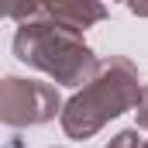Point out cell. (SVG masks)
Segmentation results:
<instances>
[{
    "instance_id": "6da1fadb",
    "label": "cell",
    "mask_w": 148,
    "mask_h": 148,
    "mask_svg": "<svg viewBox=\"0 0 148 148\" xmlns=\"http://www.w3.org/2000/svg\"><path fill=\"white\" fill-rule=\"evenodd\" d=\"M138 97H141L138 66L124 55H107L97 62V73L83 83V90H76L62 103V114H59L62 131L76 141H86L114 117L134 110Z\"/></svg>"
},
{
    "instance_id": "7a4b0ae2",
    "label": "cell",
    "mask_w": 148,
    "mask_h": 148,
    "mask_svg": "<svg viewBox=\"0 0 148 148\" xmlns=\"http://www.w3.org/2000/svg\"><path fill=\"white\" fill-rule=\"evenodd\" d=\"M14 55L24 66L52 76L62 86H83L97 73V62H100L93 55V48L83 41L79 31L62 28L59 21H52L45 14V3H41V14L35 21L17 24V31H14Z\"/></svg>"
},
{
    "instance_id": "3957f363",
    "label": "cell",
    "mask_w": 148,
    "mask_h": 148,
    "mask_svg": "<svg viewBox=\"0 0 148 148\" xmlns=\"http://www.w3.org/2000/svg\"><path fill=\"white\" fill-rule=\"evenodd\" d=\"M55 114H62V97L52 83L24 79V76L0 79V124L35 127V124H48Z\"/></svg>"
},
{
    "instance_id": "277c9868",
    "label": "cell",
    "mask_w": 148,
    "mask_h": 148,
    "mask_svg": "<svg viewBox=\"0 0 148 148\" xmlns=\"http://www.w3.org/2000/svg\"><path fill=\"white\" fill-rule=\"evenodd\" d=\"M45 14L52 21H59L62 28L83 35L90 24L107 17V7L103 3H90V0H59V3H45Z\"/></svg>"
},
{
    "instance_id": "5b68a950",
    "label": "cell",
    "mask_w": 148,
    "mask_h": 148,
    "mask_svg": "<svg viewBox=\"0 0 148 148\" xmlns=\"http://www.w3.org/2000/svg\"><path fill=\"white\" fill-rule=\"evenodd\" d=\"M103 148H141V138H138V127H127V131H121V134H114L110 145Z\"/></svg>"
},
{
    "instance_id": "8992f818",
    "label": "cell",
    "mask_w": 148,
    "mask_h": 148,
    "mask_svg": "<svg viewBox=\"0 0 148 148\" xmlns=\"http://www.w3.org/2000/svg\"><path fill=\"white\" fill-rule=\"evenodd\" d=\"M134 114H138V127H141V131H148V83L141 86V97H138Z\"/></svg>"
},
{
    "instance_id": "52a82bcc",
    "label": "cell",
    "mask_w": 148,
    "mask_h": 148,
    "mask_svg": "<svg viewBox=\"0 0 148 148\" xmlns=\"http://www.w3.org/2000/svg\"><path fill=\"white\" fill-rule=\"evenodd\" d=\"M131 14H138V17H148V7H141V3H131Z\"/></svg>"
},
{
    "instance_id": "ba28073f",
    "label": "cell",
    "mask_w": 148,
    "mask_h": 148,
    "mask_svg": "<svg viewBox=\"0 0 148 148\" xmlns=\"http://www.w3.org/2000/svg\"><path fill=\"white\" fill-rule=\"evenodd\" d=\"M0 17H10V7H3V3H0Z\"/></svg>"
},
{
    "instance_id": "9c48e42d",
    "label": "cell",
    "mask_w": 148,
    "mask_h": 148,
    "mask_svg": "<svg viewBox=\"0 0 148 148\" xmlns=\"http://www.w3.org/2000/svg\"><path fill=\"white\" fill-rule=\"evenodd\" d=\"M141 148H148V141H141Z\"/></svg>"
},
{
    "instance_id": "30bf717a",
    "label": "cell",
    "mask_w": 148,
    "mask_h": 148,
    "mask_svg": "<svg viewBox=\"0 0 148 148\" xmlns=\"http://www.w3.org/2000/svg\"><path fill=\"white\" fill-rule=\"evenodd\" d=\"M59 148H62V145H59Z\"/></svg>"
}]
</instances>
